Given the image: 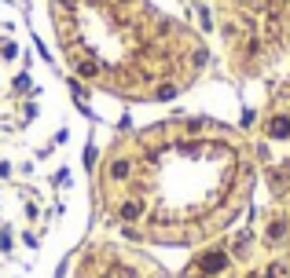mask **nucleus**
I'll list each match as a JSON object with an SVG mask.
<instances>
[{
    "instance_id": "nucleus-1",
    "label": "nucleus",
    "mask_w": 290,
    "mask_h": 278,
    "mask_svg": "<svg viewBox=\"0 0 290 278\" xmlns=\"http://www.w3.org/2000/svg\"><path fill=\"white\" fill-rule=\"evenodd\" d=\"M224 263H228V260H224L221 253H209V256H202V271H209V275H213V271H221Z\"/></svg>"
},
{
    "instance_id": "nucleus-2",
    "label": "nucleus",
    "mask_w": 290,
    "mask_h": 278,
    "mask_svg": "<svg viewBox=\"0 0 290 278\" xmlns=\"http://www.w3.org/2000/svg\"><path fill=\"white\" fill-rule=\"evenodd\" d=\"M268 132H272V136H287V132H290V121H287V117H275V121L268 124Z\"/></svg>"
},
{
    "instance_id": "nucleus-3",
    "label": "nucleus",
    "mask_w": 290,
    "mask_h": 278,
    "mask_svg": "<svg viewBox=\"0 0 290 278\" xmlns=\"http://www.w3.org/2000/svg\"><path fill=\"white\" fill-rule=\"evenodd\" d=\"M143 213V205H136V201H129V205H121V216L125 220H136V216Z\"/></svg>"
}]
</instances>
